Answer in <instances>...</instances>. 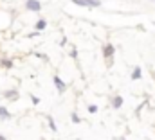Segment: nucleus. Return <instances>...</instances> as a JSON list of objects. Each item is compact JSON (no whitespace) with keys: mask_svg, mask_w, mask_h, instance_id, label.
Returning <instances> with one entry per match:
<instances>
[{"mask_svg":"<svg viewBox=\"0 0 155 140\" xmlns=\"http://www.w3.org/2000/svg\"><path fill=\"white\" fill-rule=\"evenodd\" d=\"M72 4H76L78 7H99L101 5L99 0H72Z\"/></svg>","mask_w":155,"mask_h":140,"instance_id":"nucleus-1","label":"nucleus"},{"mask_svg":"<svg viewBox=\"0 0 155 140\" xmlns=\"http://www.w3.org/2000/svg\"><path fill=\"white\" fill-rule=\"evenodd\" d=\"M25 7H27L29 11H35V13H38L40 9H41V4H40L38 0H27V2H25Z\"/></svg>","mask_w":155,"mask_h":140,"instance_id":"nucleus-2","label":"nucleus"},{"mask_svg":"<svg viewBox=\"0 0 155 140\" xmlns=\"http://www.w3.org/2000/svg\"><path fill=\"white\" fill-rule=\"evenodd\" d=\"M52 81H54V84H56L58 92H60V94H63V92H65V88H67V86H65V83H63L58 75H54V77H52Z\"/></svg>","mask_w":155,"mask_h":140,"instance_id":"nucleus-3","label":"nucleus"},{"mask_svg":"<svg viewBox=\"0 0 155 140\" xmlns=\"http://www.w3.org/2000/svg\"><path fill=\"white\" fill-rule=\"evenodd\" d=\"M114 52H116L114 45H105V49H103V54H105V58H112V56H114Z\"/></svg>","mask_w":155,"mask_h":140,"instance_id":"nucleus-4","label":"nucleus"},{"mask_svg":"<svg viewBox=\"0 0 155 140\" xmlns=\"http://www.w3.org/2000/svg\"><path fill=\"white\" fill-rule=\"evenodd\" d=\"M112 106H114L116 110H119V108L123 106V97H119V95H117V97H114V99H112Z\"/></svg>","mask_w":155,"mask_h":140,"instance_id":"nucleus-5","label":"nucleus"},{"mask_svg":"<svg viewBox=\"0 0 155 140\" xmlns=\"http://www.w3.org/2000/svg\"><path fill=\"white\" fill-rule=\"evenodd\" d=\"M141 74H143V72H141V68H139V67H135V68H134V72H132V79H134V81L141 79Z\"/></svg>","mask_w":155,"mask_h":140,"instance_id":"nucleus-6","label":"nucleus"},{"mask_svg":"<svg viewBox=\"0 0 155 140\" xmlns=\"http://www.w3.org/2000/svg\"><path fill=\"white\" fill-rule=\"evenodd\" d=\"M9 117H11V115H9V111H7L4 106H0V119H4V120H5V119H9Z\"/></svg>","mask_w":155,"mask_h":140,"instance_id":"nucleus-7","label":"nucleus"},{"mask_svg":"<svg viewBox=\"0 0 155 140\" xmlns=\"http://www.w3.org/2000/svg\"><path fill=\"white\" fill-rule=\"evenodd\" d=\"M45 25H47V22H45V20H38L36 29H38V31H41V29H45Z\"/></svg>","mask_w":155,"mask_h":140,"instance_id":"nucleus-8","label":"nucleus"},{"mask_svg":"<svg viewBox=\"0 0 155 140\" xmlns=\"http://www.w3.org/2000/svg\"><path fill=\"white\" fill-rule=\"evenodd\" d=\"M2 67H4V68H11V67H13V61H9V59H4V61H2Z\"/></svg>","mask_w":155,"mask_h":140,"instance_id":"nucleus-9","label":"nucleus"},{"mask_svg":"<svg viewBox=\"0 0 155 140\" xmlns=\"http://www.w3.org/2000/svg\"><path fill=\"white\" fill-rule=\"evenodd\" d=\"M5 97L15 99V97H16V92H15V90H7V92H5Z\"/></svg>","mask_w":155,"mask_h":140,"instance_id":"nucleus-10","label":"nucleus"},{"mask_svg":"<svg viewBox=\"0 0 155 140\" xmlns=\"http://www.w3.org/2000/svg\"><path fill=\"white\" fill-rule=\"evenodd\" d=\"M88 111H90V113H96V111H97V106H96V104H90V106H88Z\"/></svg>","mask_w":155,"mask_h":140,"instance_id":"nucleus-11","label":"nucleus"},{"mask_svg":"<svg viewBox=\"0 0 155 140\" xmlns=\"http://www.w3.org/2000/svg\"><path fill=\"white\" fill-rule=\"evenodd\" d=\"M71 117H72V122H76V124H78V122H81V119H79V117H78L76 113H72V115H71Z\"/></svg>","mask_w":155,"mask_h":140,"instance_id":"nucleus-12","label":"nucleus"},{"mask_svg":"<svg viewBox=\"0 0 155 140\" xmlns=\"http://www.w3.org/2000/svg\"><path fill=\"white\" fill-rule=\"evenodd\" d=\"M49 124H51V128L56 131V124H54V120H52V117H49Z\"/></svg>","mask_w":155,"mask_h":140,"instance_id":"nucleus-13","label":"nucleus"},{"mask_svg":"<svg viewBox=\"0 0 155 140\" xmlns=\"http://www.w3.org/2000/svg\"><path fill=\"white\" fill-rule=\"evenodd\" d=\"M31 101H33L35 104H38V103H40V99H38V97H35V95H31Z\"/></svg>","mask_w":155,"mask_h":140,"instance_id":"nucleus-14","label":"nucleus"},{"mask_svg":"<svg viewBox=\"0 0 155 140\" xmlns=\"http://www.w3.org/2000/svg\"><path fill=\"white\" fill-rule=\"evenodd\" d=\"M0 140H5V138H4V137H0Z\"/></svg>","mask_w":155,"mask_h":140,"instance_id":"nucleus-15","label":"nucleus"},{"mask_svg":"<svg viewBox=\"0 0 155 140\" xmlns=\"http://www.w3.org/2000/svg\"><path fill=\"white\" fill-rule=\"evenodd\" d=\"M119 140H124V138H119Z\"/></svg>","mask_w":155,"mask_h":140,"instance_id":"nucleus-16","label":"nucleus"}]
</instances>
